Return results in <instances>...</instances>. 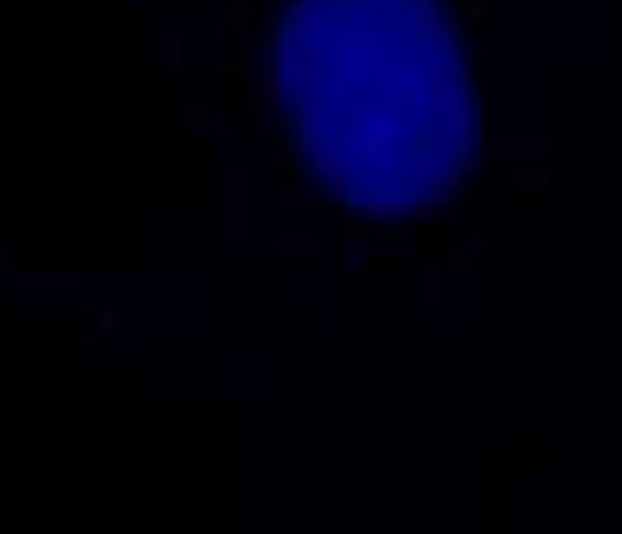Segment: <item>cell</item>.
<instances>
[{
    "mask_svg": "<svg viewBox=\"0 0 622 534\" xmlns=\"http://www.w3.org/2000/svg\"><path fill=\"white\" fill-rule=\"evenodd\" d=\"M268 93L321 194L433 214L477 160V68L447 0H292Z\"/></svg>",
    "mask_w": 622,
    "mask_h": 534,
    "instance_id": "6da1fadb",
    "label": "cell"
}]
</instances>
